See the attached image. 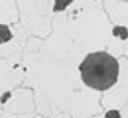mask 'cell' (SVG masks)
Masks as SVG:
<instances>
[{"label":"cell","instance_id":"6da1fadb","mask_svg":"<svg viewBox=\"0 0 128 118\" xmlns=\"http://www.w3.org/2000/svg\"><path fill=\"white\" fill-rule=\"evenodd\" d=\"M80 75L86 86L106 91L118 79V62L107 52H92L80 65Z\"/></svg>","mask_w":128,"mask_h":118},{"label":"cell","instance_id":"7a4b0ae2","mask_svg":"<svg viewBox=\"0 0 128 118\" xmlns=\"http://www.w3.org/2000/svg\"><path fill=\"white\" fill-rule=\"evenodd\" d=\"M10 39H12V31H10V28L5 26V24H0V44L8 42Z\"/></svg>","mask_w":128,"mask_h":118},{"label":"cell","instance_id":"3957f363","mask_svg":"<svg viewBox=\"0 0 128 118\" xmlns=\"http://www.w3.org/2000/svg\"><path fill=\"white\" fill-rule=\"evenodd\" d=\"M73 0H55V5H54V10L55 11H62V10H65L66 6L72 3Z\"/></svg>","mask_w":128,"mask_h":118},{"label":"cell","instance_id":"277c9868","mask_svg":"<svg viewBox=\"0 0 128 118\" xmlns=\"http://www.w3.org/2000/svg\"><path fill=\"white\" fill-rule=\"evenodd\" d=\"M106 118H120V113L117 110H110V112L106 113Z\"/></svg>","mask_w":128,"mask_h":118}]
</instances>
